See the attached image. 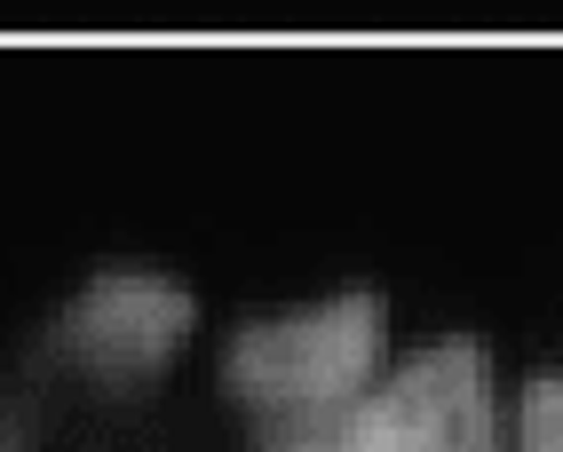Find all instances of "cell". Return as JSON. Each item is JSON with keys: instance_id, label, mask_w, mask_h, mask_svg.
Returning a JSON list of instances; mask_svg holds the SVG:
<instances>
[{"instance_id": "cell-1", "label": "cell", "mask_w": 563, "mask_h": 452, "mask_svg": "<svg viewBox=\"0 0 563 452\" xmlns=\"http://www.w3.org/2000/svg\"><path fill=\"white\" fill-rule=\"evenodd\" d=\"M493 357L453 333L333 412L262 421V452H493Z\"/></svg>"}, {"instance_id": "cell-2", "label": "cell", "mask_w": 563, "mask_h": 452, "mask_svg": "<svg viewBox=\"0 0 563 452\" xmlns=\"http://www.w3.org/2000/svg\"><path fill=\"white\" fill-rule=\"evenodd\" d=\"M382 350H389L382 294H333L318 310L262 318V326L231 333L222 389H231L254 421H310V412H333L357 389H373Z\"/></svg>"}, {"instance_id": "cell-3", "label": "cell", "mask_w": 563, "mask_h": 452, "mask_svg": "<svg viewBox=\"0 0 563 452\" xmlns=\"http://www.w3.org/2000/svg\"><path fill=\"white\" fill-rule=\"evenodd\" d=\"M199 326V301L167 271H96L71 310L56 318V357L80 365L103 389H143L183 357Z\"/></svg>"}, {"instance_id": "cell-4", "label": "cell", "mask_w": 563, "mask_h": 452, "mask_svg": "<svg viewBox=\"0 0 563 452\" xmlns=\"http://www.w3.org/2000/svg\"><path fill=\"white\" fill-rule=\"evenodd\" d=\"M516 437H523V452H563V373H548V382L523 389Z\"/></svg>"}, {"instance_id": "cell-5", "label": "cell", "mask_w": 563, "mask_h": 452, "mask_svg": "<svg viewBox=\"0 0 563 452\" xmlns=\"http://www.w3.org/2000/svg\"><path fill=\"white\" fill-rule=\"evenodd\" d=\"M0 452H24V421H16L9 405H0Z\"/></svg>"}]
</instances>
